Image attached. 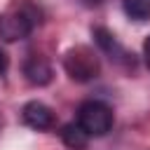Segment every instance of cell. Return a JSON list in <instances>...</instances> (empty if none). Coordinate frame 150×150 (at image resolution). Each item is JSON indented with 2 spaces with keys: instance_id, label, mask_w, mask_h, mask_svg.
I'll use <instances>...</instances> for the list:
<instances>
[{
  "instance_id": "1",
  "label": "cell",
  "mask_w": 150,
  "mask_h": 150,
  "mask_svg": "<svg viewBox=\"0 0 150 150\" xmlns=\"http://www.w3.org/2000/svg\"><path fill=\"white\" fill-rule=\"evenodd\" d=\"M42 21V12L30 0H16L5 12H0V40L19 42L26 40Z\"/></svg>"
},
{
  "instance_id": "2",
  "label": "cell",
  "mask_w": 150,
  "mask_h": 150,
  "mask_svg": "<svg viewBox=\"0 0 150 150\" xmlns=\"http://www.w3.org/2000/svg\"><path fill=\"white\" fill-rule=\"evenodd\" d=\"M63 70L68 73V77L73 82H91L101 73L98 54L87 45L70 47L66 52V56H63Z\"/></svg>"
},
{
  "instance_id": "3",
  "label": "cell",
  "mask_w": 150,
  "mask_h": 150,
  "mask_svg": "<svg viewBox=\"0 0 150 150\" xmlns=\"http://www.w3.org/2000/svg\"><path fill=\"white\" fill-rule=\"evenodd\" d=\"M89 136H105L112 124H115V112L105 101L89 98L82 101L77 108V120H75Z\"/></svg>"
},
{
  "instance_id": "4",
  "label": "cell",
  "mask_w": 150,
  "mask_h": 150,
  "mask_svg": "<svg viewBox=\"0 0 150 150\" xmlns=\"http://www.w3.org/2000/svg\"><path fill=\"white\" fill-rule=\"evenodd\" d=\"M91 35H94V42H96L98 52L105 54L110 61H115V63H120V66H124V68H134V66H136L134 54H129V52L117 42V38H115L108 28L94 26V28H91Z\"/></svg>"
},
{
  "instance_id": "5",
  "label": "cell",
  "mask_w": 150,
  "mask_h": 150,
  "mask_svg": "<svg viewBox=\"0 0 150 150\" xmlns=\"http://www.w3.org/2000/svg\"><path fill=\"white\" fill-rule=\"evenodd\" d=\"M23 77L33 87H47L54 77V68L47 56H42L40 52H30L23 59Z\"/></svg>"
},
{
  "instance_id": "6",
  "label": "cell",
  "mask_w": 150,
  "mask_h": 150,
  "mask_svg": "<svg viewBox=\"0 0 150 150\" xmlns=\"http://www.w3.org/2000/svg\"><path fill=\"white\" fill-rule=\"evenodd\" d=\"M21 120H23L26 127H30L35 131H49L56 124L54 110L47 103H42V101H28L21 108Z\"/></svg>"
},
{
  "instance_id": "7",
  "label": "cell",
  "mask_w": 150,
  "mask_h": 150,
  "mask_svg": "<svg viewBox=\"0 0 150 150\" xmlns=\"http://www.w3.org/2000/svg\"><path fill=\"white\" fill-rule=\"evenodd\" d=\"M89 138H91V136H89L77 122H68V124L61 127V141H63V145L70 148V150H87Z\"/></svg>"
},
{
  "instance_id": "8",
  "label": "cell",
  "mask_w": 150,
  "mask_h": 150,
  "mask_svg": "<svg viewBox=\"0 0 150 150\" xmlns=\"http://www.w3.org/2000/svg\"><path fill=\"white\" fill-rule=\"evenodd\" d=\"M122 9L134 21H148L150 19V0H122Z\"/></svg>"
},
{
  "instance_id": "9",
  "label": "cell",
  "mask_w": 150,
  "mask_h": 150,
  "mask_svg": "<svg viewBox=\"0 0 150 150\" xmlns=\"http://www.w3.org/2000/svg\"><path fill=\"white\" fill-rule=\"evenodd\" d=\"M7 68H9V56H7L5 49H0V75H5Z\"/></svg>"
},
{
  "instance_id": "10",
  "label": "cell",
  "mask_w": 150,
  "mask_h": 150,
  "mask_svg": "<svg viewBox=\"0 0 150 150\" xmlns=\"http://www.w3.org/2000/svg\"><path fill=\"white\" fill-rule=\"evenodd\" d=\"M143 59H145V66L150 68V35H148L145 42H143Z\"/></svg>"
}]
</instances>
